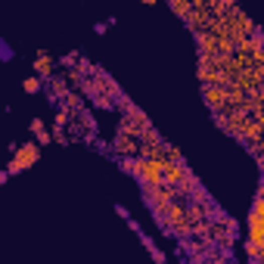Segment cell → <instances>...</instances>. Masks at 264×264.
Wrapping results in <instances>:
<instances>
[{"mask_svg":"<svg viewBox=\"0 0 264 264\" xmlns=\"http://www.w3.org/2000/svg\"><path fill=\"white\" fill-rule=\"evenodd\" d=\"M10 149H13V158H10V165H7L10 174H22V171L34 168V165H38V158H41V143H38V140H25L22 146L13 143Z\"/></svg>","mask_w":264,"mask_h":264,"instance_id":"obj_1","label":"cell"},{"mask_svg":"<svg viewBox=\"0 0 264 264\" xmlns=\"http://www.w3.org/2000/svg\"><path fill=\"white\" fill-rule=\"evenodd\" d=\"M202 100H205V106L211 109V115L224 112L227 106H230V94H227L224 84H202Z\"/></svg>","mask_w":264,"mask_h":264,"instance_id":"obj_2","label":"cell"},{"mask_svg":"<svg viewBox=\"0 0 264 264\" xmlns=\"http://www.w3.org/2000/svg\"><path fill=\"white\" fill-rule=\"evenodd\" d=\"M140 146H143V140H140L137 134L118 128V134H115V140H112V149H115L118 155H140Z\"/></svg>","mask_w":264,"mask_h":264,"instance_id":"obj_3","label":"cell"},{"mask_svg":"<svg viewBox=\"0 0 264 264\" xmlns=\"http://www.w3.org/2000/svg\"><path fill=\"white\" fill-rule=\"evenodd\" d=\"M56 65H59V59H56V56H50L47 50H38V56H34V62H31L34 75H41L44 81H50L53 75H56Z\"/></svg>","mask_w":264,"mask_h":264,"instance_id":"obj_4","label":"cell"},{"mask_svg":"<svg viewBox=\"0 0 264 264\" xmlns=\"http://www.w3.org/2000/svg\"><path fill=\"white\" fill-rule=\"evenodd\" d=\"M168 7L174 16H181V19H187V16L193 13V7H196V0H168Z\"/></svg>","mask_w":264,"mask_h":264,"instance_id":"obj_5","label":"cell"},{"mask_svg":"<svg viewBox=\"0 0 264 264\" xmlns=\"http://www.w3.org/2000/svg\"><path fill=\"white\" fill-rule=\"evenodd\" d=\"M22 91H25V94H41V91H47V81H44L41 75H31V78L22 81Z\"/></svg>","mask_w":264,"mask_h":264,"instance_id":"obj_6","label":"cell"},{"mask_svg":"<svg viewBox=\"0 0 264 264\" xmlns=\"http://www.w3.org/2000/svg\"><path fill=\"white\" fill-rule=\"evenodd\" d=\"M78 62H81V53H65V56H59V65L65 68V72L68 68H78Z\"/></svg>","mask_w":264,"mask_h":264,"instance_id":"obj_7","label":"cell"},{"mask_svg":"<svg viewBox=\"0 0 264 264\" xmlns=\"http://www.w3.org/2000/svg\"><path fill=\"white\" fill-rule=\"evenodd\" d=\"M34 140H38V143H41V146H47V143H50V140H56V137H53V134H50V131L44 128V131H38V134H34Z\"/></svg>","mask_w":264,"mask_h":264,"instance_id":"obj_8","label":"cell"},{"mask_svg":"<svg viewBox=\"0 0 264 264\" xmlns=\"http://www.w3.org/2000/svg\"><path fill=\"white\" fill-rule=\"evenodd\" d=\"M149 255H152V261H158V264H165V261H168V255H165L162 249H158V245H155V249H152Z\"/></svg>","mask_w":264,"mask_h":264,"instance_id":"obj_9","label":"cell"},{"mask_svg":"<svg viewBox=\"0 0 264 264\" xmlns=\"http://www.w3.org/2000/svg\"><path fill=\"white\" fill-rule=\"evenodd\" d=\"M140 242H143V249H146V252H152V249H155V242L149 239V233H140Z\"/></svg>","mask_w":264,"mask_h":264,"instance_id":"obj_10","label":"cell"},{"mask_svg":"<svg viewBox=\"0 0 264 264\" xmlns=\"http://www.w3.org/2000/svg\"><path fill=\"white\" fill-rule=\"evenodd\" d=\"M0 50H4V59L10 62V59H13V47H10L7 41H0Z\"/></svg>","mask_w":264,"mask_h":264,"instance_id":"obj_11","label":"cell"},{"mask_svg":"<svg viewBox=\"0 0 264 264\" xmlns=\"http://www.w3.org/2000/svg\"><path fill=\"white\" fill-rule=\"evenodd\" d=\"M125 224H128V227H131V230H134V233H137V236H140V233H143V227H140V224H137V221H134V218H128V221H125Z\"/></svg>","mask_w":264,"mask_h":264,"instance_id":"obj_12","label":"cell"},{"mask_svg":"<svg viewBox=\"0 0 264 264\" xmlns=\"http://www.w3.org/2000/svg\"><path fill=\"white\" fill-rule=\"evenodd\" d=\"M106 31H109V22H97L94 25V34H106Z\"/></svg>","mask_w":264,"mask_h":264,"instance_id":"obj_13","label":"cell"},{"mask_svg":"<svg viewBox=\"0 0 264 264\" xmlns=\"http://www.w3.org/2000/svg\"><path fill=\"white\" fill-rule=\"evenodd\" d=\"M115 211H118V215H121V218H125V221H128V218H131V211H128V208H125V205H115Z\"/></svg>","mask_w":264,"mask_h":264,"instance_id":"obj_14","label":"cell"},{"mask_svg":"<svg viewBox=\"0 0 264 264\" xmlns=\"http://www.w3.org/2000/svg\"><path fill=\"white\" fill-rule=\"evenodd\" d=\"M140 4H158V0H140Z\"/></svg>","mask_w":264,"mask_h":264,"instance_id":"obj_15","label":"cell"}]
</instances>
